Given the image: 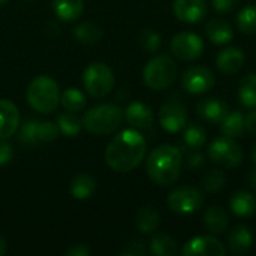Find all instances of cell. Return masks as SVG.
Returning a JSON list of instances; mask_svg holds the SVG:
<instances>
[{
    "mask_svg": "<svg viewBox=\"0 0 256 256\" xmlns=\"http://www.w3.org/2000/svg\"><path fill=\"white\" fill-rule=\"evenodd\" d=\"M238 99L243 106L256 108V74H250L242 80L238 86Z\"/></svg>",
    "mask_w": 256,
    "mask_h": 256,
    "instance_id": "cell-29",
    "label": "cell"
},
{
    "mask_svg": "<svg viewBox=\"0 0 256 256\" xmlns=\"http://www.w3.org/2000/svg\"><path fill=\"white\" fill-rule=\"evenodd\" d=\"M183 142L189 147V150H200L207 142V132L202 126L196 123H190L184 126L183 132Z\"/></svg>",
    "mask_w": 256,
    "mask_h": 256,
    "instance_id": "cell-28",
    "label": "cell"
},
{
    "mask_svg": "<svg viewBox=\"0 0 256 256\" xmlns=\"http://www.w3.org/2000/svg\"><path fill=\"white\" fill-rule=\"evenodd\" d=\"M182 254L184 256H225L226 249L214 237L210 236H202V237H195L189 240L183 249Z\"/></svg>",
    "mask_w": 256,
    "mask_h": 256,
    "instance_id": "cell-12",
    "label": "cell"
},
{
    "mask_svg": "<svg viewBox=\"0 0 256 256\" xmlns=\"http://www.w3.org/2000/svg\"><path fill=\"white\" fill-rule=\"evenodd\" d=\"M38 124H39V122H36L33 118L26 120L20 128V141L27 144V146H33V144L39 142V140H38Z\"/></svg>",
    "mask_w": 256,
    "mask_h": 256,
    "instance_id": "cell-34",
    "label": "cell"
},
{
    "mask_svg": "<svg viewBox=\"0 0 256 256\" xmlns=\"http://www.w3.org/2000/svg\"><path fill=\"white\" fill-rule=\"evenodd\" d=\"M231 212L238 218H249L256 212V198L254 194L246 190L236 192L230 200Z\"/></svg>",
    "mask_w": 256,
    "mask_h": 256,
    "instance_id": "cell-19",
    "label": "cell"
},
{
    "mask_svg": "<svg viewBox=\"0 0 256 256\" xmlns=\"http://www.w3.org/2000/svg\"><path fill=\"white\" fill-rule=\"evenodd\" d=\"M228 224H230V218H228L226 212L222 207L214 206V207H210L206 212L204 225H206V228L210 232H213V234H222V232L226 231Z\"/></svg>",
    "mask_w": 256,
    "mask_h": 256,
    "instance_id": "cell-22",
    "label": "cell"
},
{
    "mask_svg": "<svg viewBox=\"0 0 256 256\" xmlns=\"http://www.w3.org/2000/svg\"><path fill=\"white\" fill-rule=\"evenodd\" d=\"M126 255L132 256H142L147 255V243L142 242V240H135L134 243L129 244L128 250H126Z\"/></svg>",
    "mask_w": 256,
    "mask_h": 256,
    "instance_id": "cell-38",
    "label": "cell"
},
{
    "mask_svg": "<svg viewBox=\"0 0 256 256\" xmlns=\"http://www.w3.org/2000/svg\"><path fill=\"white\" fill-rule=\"evenodd\" d=\"M27 2H33V0H27Z\"/></svg>",
    "mask_w": 256,
    "mask_h": 256,
    "instance_id": "cell-47",
    "label": "cell"
},
{
    "mask_svg": "<svg viewBox=\"0 0 256 256\" xmlns=\"http://www.w3.org/2000/svg\"><path fill=\"white\" fill-rule=\"evenodd\" d=\"M60 102L64 106L66 111H72V112H78L81 110H84L87 99L84 96V93L78 88H68L63 92V94L60 96Z\"/></svg>",
    "mask_w": 256,
    "mask_h": 256,
    "instance_id": "cell-32",
    "label": "cell"
},
{
    "mask_svg": "<svg viewBox=\"0 0 256 256\" xmlns=\"http://www.w3.org/2000/svg\"><path fill=\"white\" fill-rule=\"evenodd\" d=\"M150 250L156 256H174L177 254V243L171 236L158 232L152 237Z\"/></svg>",
    "mask_w": 256,
    "mask_h": 256,
    "instance_id": "cell-26",
    "label": "cell"
},
{
    "mask_svg": "<svg viewBox=\"0 0 256 256\" xmlns=\"http://www.w3.org/2000/svg\"><path fill=\"white\" fill-rule=\"evenodd\" d=\"M188 122V110L178 100H168L159 110V123L160 126L170 132L177 134L184 129Z\"/></svg>",
    "mask_w": 256,
    "mask_h": 256,
    "instance_id": "cell-11",
    "label": "cell"
},
{
    "mask_svg": "<svg viewBox=\"0 0 256 256\" xmlns=\"http://www.w3.org/2000/svg\"><path fill=\"white\" fill-rule=\"evenodd\" d=\"M114 82L116 78L112 69L102 62L90 63L82 74V84L86 92L96 99L105 98L112 90Z\"/></svg>",
    "mask_w": 256,
    "mask_h": 256,
    "instance_id": "cell-6",
    "label": "cell"
},
{
    "mask_svg": "<svg viewBox=\"0 0 256 256\" xmlns=\"http://www.w3.org/2000/svg\"><path fill=\"white\" fill-rule=\"evenodd\" d=\"M177 76V64L170 56H156L146 64L142 70L144 82L152 90L168 88Z\"/></svg>",
    "mask_w": 256,
    "mask_h": 256,
    "instance_id": "cell-5",
    "label": "cell"
},
{
    "mask_svg": "<svg viewBox=\"0 0 256 256\" xmlns=\"http://www.w3.org/2000/svg\"><path fill=\"white\" fill-rule=\"evenodd\" d=\"M58 126L54 122H39L38 124V140L42 142H51L58 136Z\"/></svg>",
    "mask_w": 256,
    "mask_h": 256,
    "instance_id": "cell-35",
    "label": "cell"
},
{
    "mask_svg": "<svg viewBox=\"0 0 256 256\" xmlns=\"http://www.w3.org/2000/svg\"><path fill=\"white\" fill-rule=\"evenodd\" d=\"M226 178L220 170H212L202 177V188L210 194H218L225 188Z\"/></svg>",
    "mask_w": 256,
    "mask_h": 256,
    "instance_id": "cell-33",
    "label": "cell"
},
{
    "mask_svg": "<svg viewBox=\"0 0 256 256\" xmlns=\"http://www.w3.org/2000/svg\"><path fill=\"white\" fill-rule=\"evenodd\" d=\"M141 45L146 51H150V52H154L160 48V34L152 28H147L141 33Z\"/></svg>",
    "mask_w": 256,
    "mask_h": 256,
    "instance_id": "cell-36",
    "label": "cell"
},
{
    "mask_svg": "<svg viewBox=\"0 0 256 256\" xmlns=\"http://www.w3.org/2000/svg\"><path fill=\"white\" fill-rule=\"evenodd\" d=\"M244 124H246V130H249L252 135H256V110L244 117Z\"/></svg>",
    "mask_w": 256,
    "mask_h": 256,
    "instance_id": "cell-42",
    "label": "cell"
},
{
    "mask_svg": "<svg viewBox=\"0 0 256 256\" xmlns=\"http://www.w3.org/2000/svg\"><path fill=\"white\" fill-rule=\"evenodd\" d=\"M123 122V111L112 104L96 105L88 110L82 118V126L93 135H108L120 128Z\"/></svg>",
    "mask_w": 256,
    "mask_h": 256,
    "instance_id": "cell-4",
    "label": "cell"
},
{
    "mask_svg": "<svg viewBox=\"0 0 256 256\" xmlns=\"http://www.w3.org/2000/svg\"><path fill=\"white\" fill-rule=\"evenodd\" d=\"M68 256H88L90 255V249L86 244H75L74 248H70L68 252Z\"/></svg>",
    "mask_w": 256,
    "mask_h": 256,
    "instance_id": "cell-41",
    "label": "cell"
},
{
    "mask_svg": "<svg viewBox=\"0 0 256 256\" xmlns=\"http://www.w3.org/2000/svg\"><path fill=\"white\" fill-rule=\"evenodd\" d=\"M208 158L225 168H236L243 160V150L242 147L234 141V138L230 136H218L212 141L208 146Z\"/></svg>",
    "mask_w": 256,
    "mask_h": 256,
    "instance_id": "cell-7",
    "label": "cell"
},
{
    "mask_svg": "<svg viewBox=\"0 0 256 256\" xmlns=\"http://www.w3.org/2000/svg\"><path fill=\"white\" fill-rule=\"evenodd\" d=\"M252 159H254V162H255L256 165V146L254 147V152H252Z\"/></svg>",
    "mask_w": 256,
    "mask_h": 256,
    "instance_id": "cell-45",
    "label": "cell"
},
{
    "mask_svg": "<svg viewBox=\"0 0 256 256\" xmlns=\"http://www.w3.org/2000/svg\"><path fill=\"white\" fill-rule=\"evenodd\" d=\"M28 105L40 114H50L56 111L60 104V92L57 82L46 75L36 76L27 87Z\"/></svg>",
    "mask_w": 256,
    "mask_h": 256,
    "instance_id": "cell-3",
    "label": "cell"
},
{
    "mask_svg": "<svg viewBox=\"0 0 256 256\" xmlns=\"http://www.w3.org/2000/svg\"><path fill=\"white\" fill-rule=\"evenodd\" d=\"M183 88L190 94H201L213 88L214 75L206 66H190L183 72Z\"/></svg>",
    "mask_w": 256,
    "mask_h": 256,
    "instance_id": "cell-10",
    "label": "cell"
},
{
    "mask_svg": "<svg viewBox=\"0 0 256 256\" xmlns=\"http://www.w3.org/2000/svg\"><path fill=\"white\" fill-rule=\"evenodd\" d=\"M254 244V236L246 225H237L228 236V250L232 255H244Z\"/></svg>",
    "mask_w": 256,
    "mask_h": 256,
    "instance_id": "cell-18",
    "label": "cell"
},
{
    "mask_svg": "<svg viewBox=\"0 0 256 256\" xmlns=\"http://www.w3.org/2000/svg\"><path fill=\"white\" fill-rule=\"evenodd\" d=\"M237 27L244 34H256V4L244 6L237 15Z\"/></svg>",
    "mask_w": 256,
    "mask_h": 256,
    "instance_id": "cell-31",
    "label": "cell"
},
{
    "mask_svg": "<svg viewBox=\"0 0 256 256\" xmlns=\"http://www.w3.org/2000/svg\"><path fill=\"white\" fill-rule=\"evenodd\" d=\"M228 112H230L228 105L222 99H218V98L204 99L196 105V114L201 118L212 122L214 124H219Z\"/></svg>",
    "mask_w": 256,
    "mask_h": 256,
    "instance_id": "cell-16",
    "label": "cell"
},
{
    "mask_svg": "<svg viewBox=\"0 0 256 256\" xmlns=\"http://www.w3.org/2000/svg\"><path fill=\"white\" fill-rule=\"evenodd\" d=\"M168 207L178 214H192L204 204L202 194L194 186H180L168 195Z\"/></svg>",
    "mask_w": 256,
    "mask_h": 256,
    "instance_id": "cell-8",
    "label": "cell"
},
{
    "mask_svg": "<svg viewBox=\"0 0 256 256\" xmlns=\"http://www.w3.org/2000/svg\"><path fill=\"white\" fill-rule=\"evenodd\" d=\"M174 15L183 22H198L207 15L206 0H176L172 4Z\"/></svg>",
    "mask_w": 256,
    "mask_h": 256,
    "instance_id": "cell-13",
    "label": "cell"
},
{
    "mask_svg": "<svg viewBox=\"0 0 256 256\" xmlns=\"http://www.w3.org/2000/svg\"><path fill=\"white\" fill-rule=\"evenodd\" d=\"M219 124H220L222 135L234 138V140L240 138L246 130L244 116L242 114V111H230Z\"/></svg>",
    "mask_w": 256,
    "mask_h": 256,
    "instance_id": "cell-21",
    "label": "cell"
},
{
    "mask_svg": "<svg viewBox=\"0 0 256 256\" xmlns=\"http://www.w3.org/2000/svg\"><path fill=\"white\" fill-rule=\"evenodd\" d=\"M57 126L60 129V132L66 136H75L81 132L82 128V120H80V117L72 112V111H66L62 112L57 117Z\"/></svg>",
    "mask_w": 256,
    "mask_h": 256,
    "instance_id": "cell-30",
    "label": "cell"
},
{
    "mask_svg": "<svg viewBox=\"0 0 256 256\" xmlns=\"http://www.w3.org/2000/svg\"><path fill=\"white\" fill-rule=\"evenodd\" d=\"M207 36L208 39L216 45H225L232 40L234 38V28L220 18H213L207 24Z\"/></svg>",
    "mask_w": 256,
    "mask_h": 256,
    "instance_id": "cell-20",
    "label": "cell"
},
{
    "mask_svg": "<svg viewBox=\"0 0 256 256\" xmlns=\"http://www.w3.org/2000/svg\"><path fill=\"white\" fill-rule=\"evenodd\" d=\"M20 128V111L8 99H0V140H9Z\"/></svg>",
    "mask_w": 256,
    "mask_h": 256,
    "instance_id": "cell-14",
    "label": "cell"
},
{
    "mask_svg": "<svg viewBox=\"0 0 256 256\" xmlns=\"http://www.w3.org/2000/svg\"><path fill=\"white\" fill-rule=\"evenodd\" d=\"M146 138L136 129H124L106 146L105 162L117 172H130L140 166L146 156Z\"/></svg>",
    "mask_w": 256,
    "mask_h": 256,
    "instance_id": "cell-1",
    "label": "cell"
},
{
    "mask_svg": "<svg viewBox=\"0 0 256 256\" xmlns=\"http://www.w3.org/2000/svg\"><path fill=\"white\" fill-rule=\"evenodd\" d=\"M160 225L159 213L153 207H142L136 213V226L142 234H153Z\"/></svg>",
    "mask_w": 256,
    "mask_h": 256,
    "instance_id": "cell-25",
    "label": "cell"
},
{
    "mask_svg": "<svg viewBox=\"0 0 256 256\" xmlns=\"http://www.w3.org/2000/svg\"><path fill=\"white\" fill-rule=\"evenodd\" d=\"M183 166V153L178 147L164 144L156 147L146 164L148 177L160 186H170L180 177Z\"/></svg>",
    "mask_w": 256,
    "mask_h": 256,
    "instance_id": "cell-2",
    "label": "cell"
},
{
    "mask_svg": "<svg viewBox=\"0 0 256 256\" xmlns=\"http://www.w3.org/2000/svg\"><path fill=\"white\" fill-rule=\"evenodd\" d=\"M249 184H250L252 189L256 190V170L250 171V174H249Z\"/></svg>",
    "mask_w": 256,
    "mask_h": 256,
    "instance_id": "cell-43",
    "label": "cell"
},
{
    "mask_svg": "<svg viewBox=\"0 0 256 256\" xmlns=\"http://www.w3.org/2000/svg\"><path fill=\"white\" fill-rule=\"evenodd\" d=\"M6 254V242H4V238L0 236V256H3Z\"/></svg>",
    "mask_w": 256,
    "mask_h": 256,
    "instance_id": "cell-44",
    "label": "cell"
},
{
    "mask_svg": "<svg viewBox=\"0 0 256 256\" xmlns=\"http://www.w3.org/2000/svg\"><path fill=\"white\" fill-rule=\"evenodd\" d=\"M12 154V147L6 142V140H0V165H6L10 160Z\"/></svg>",
    "mask_w": 256,
    "mask_h": 256,
    "instance_id": "cell-40",
    "label": "cell"
},
{
    "mask_svg": "<svg viewBox=\"0 0 256 256\" xmlns=\"http://www.w3.org/2000/svg\"><path fill=\"white\" fill-rule=\"evenodd\" d=\"M94 190H96V182L93 180V177L87 174L76 176L75 178H72L69 184V192L76 200H87L93 195Z\"/></svg>",
    "mask_w": 256,
    "mask_h": 256,
    "instance_id": "cell-24",
    "label": "cell"
},
{
    "mask_svg": "<svg viewBox=\"0 0 256 256\" xmlns=\"http://www.w3.org/2000/svg\"><path fill=\"white\" fill-rule=\"evenodd\" d=\"M244 60V52L238 46H228L219 52L216 58V66L225 75H234L243 68Z\"/></svg>",
    "mask_w": 256,
    "mask_h": 256,
    "instance_id": "cell-15",
    "label": "cell"
},
{
    "mask_svg": "<svg viewBox=\"0 0 256 256\" xmlns=\"http://www.w3.org/2000/svg\"><path fill=\"white\" fill-rule=\"evenodd\" d=\"M8 2H9V0H0V4H6Z\"/></svg>",
    "mask_w": 256,
    "mask_h": 256,
    "instance_id": "cell-46",
    "label": "cell"
},
{
    "mask_svg": "<svg viewBox=\"0 0 256 256\" xmlns=\"http://www.w3.org/2000/svg\"><path fill=\"white\" fill-rule=\"evenodd\" d=\"M186 164H188V166H189L190 170H200V168L204 166L206 160H204V156H202L198 150H194V153H190V154L188 156Z\"/></svg>",
    "mask_w": 256,
    "mask_h": 256,
    "instance_id": "cell-39",
    "label": "cell"
},
{
    "mask_svg": "<svg viewBox=\"0 0 256 256\" xmlns=\"http://www.w3.org/2000/svg\"><path fill=\"white\" fill-rule=\"evenodd\" d=\"M74 34L81 44L93 45V44H98L102 39L104 32L98 24H94L92 21H86V22H81L80 26L75 27Z\"/></svg>",
    "mask_w": 256,
    "mask_h": 256,
    "instance_id": "cell-27",
    "label": "cell"
},
{
    "mask_svg": "<svg viewBox=\"0 0 256 256\" xmlns=\"http://www.w3.org/2000/svg\"><path fill=\"white\" fill-rule=\"evenodd\" d=\"M126 122L134 129H148L153 124V111L142 102H132L124 111Z\"/></svg>",
    "mask_w": 256,
    "mask_h": 256,
    "instance_id": "cell-17",
    "label": "cell"
},
{
    "mask_svg": "<svg viewBox=\"0 0 256 256\" xmlns=\"http://www.w3.org/2000/svg\"><path fill=\"white\" fill-rule=\"evenodd\" d=\"M171 52L184 62H192L201 57L204 51V42L201 36L192 32H182L171 39Z\"/></svg>",
    "mask_w": 256,
    "mask_h": 256,
    "instance_id": "cell-9",
    "label": "cell"
},
{
    "mask_svg": "<svg viewBox=\"0 0 256 256\" xmlns=\"http://www.w3.org/2000/svg\"><path fill=\"white\" fill-rule=\"evenodd\" d=\"M56 15L63 21H74L84 10V0H52Z\"/></svg>",
    "mask_w": 256,
    "mask_h": 256,
    "instance_id": "cell-23",
    "label": "cell"
},
{
    "mask_svg": "<svg viewBox=\"0 0 256 256\" xmlns=\"http://www.w3.org/2000/svg\"><path fill=\"white\" fill-rule=\"evenodd\" d=\"M240 3V0H213V8L219 14H228L234 10V8Z\"/></svg>",
    "mask_w": 256,
    "mask_h": 256,
    "instance_id": "cell-37",
    "label": "cell"
}]
</instances>
